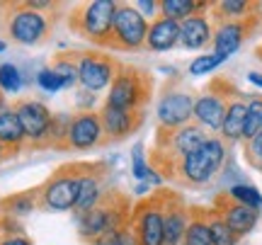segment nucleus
I'll list each match as a JSON object with an SVG mask.
<instances>
[{"label": "nucleus", "mask_w": 262, "mask_h": 245, "mask_svg": "<svg viewBox=\"0 0 262 245\" xmlns=\"http://www.w3.org/2000/svg\"><path fill=\"white\" fill-rule=\"evenodd\" d=\"M0 29L15 44L37 47L51 34V19L47 12L29 10L25 3H0Z\"/></svg>", "instance_id": "nucleus-1"}, {"label": "nucleus", "mask_w": 262, "mask_h": 245, "mask_svg": "<svg viewBox=\"0 0 262 245\" xmlns=\"http://www.w3.org/2000/svg\"><path fill=\"white\" fill-rule=\"evenodd\" d=\"M129 221H131L129 197L122 194V192H117V189H107L102 202L93 211H88V214L75 218L78 236L83 238V240H88V243H93L95 238H100L107 231L129 226Z\"/></svg>", "instance_id": "nucleus-2"}, {"label": "nucleus", "mask_w": 262, "mask_h": 245, "mask_svg": "<svg viewBox=\"0 0 262 245\" xmlns=\"http://www.w3.org/2000/svg\"><path fill=\"white\" fill-rule=\"evenodd\" d=\"M150 87H153V78L146 71L136 66H119L104 104L124 112H143V107L150 100Z\"/></svg>", "instance_id": "nucleus-3"}, {"label": "nucleus", "mask_w": 262, "mask_h": 245, "mask_svg": "<svg viewBox=\"0 0 262 245\" xmlns=\"http://www.w3.org/2000/svg\"><path fill=\"white\" fill-rule=\"evenodd\" d=\"M117 8H119V3H114V0L85 3L83 8L71 12V27L83 39L107 49L110 47V39H112V25H114Z\"/></svg>", "instance_id": "nucleus-4"}, {"label": "nucleus", "mask_w": 262, "mask_h": 245, "mask_svg": "<svg viewBox=\"0 0 262 245\" xmlns=\"http://www.w3.org/2000/svg\"><path fill=\"white\" fill-rule=\"evenodd\" d=\"M226 163V146L221 139L209 136L202 148H196L194 153H189L185 161L178 165V177L180 182L187 185H204L209 180L216 177V172L224 168Z\"/></svg>", "instance_id": "nucleus-5"}, {"label": "nucleus", "mask_w": 262, "mask_h": 245, "mask_svg": "<svg viewBox=\"0 0 262 245\" xmlns=\"http://www.w3.org/2000/svg\"><path fill=\"white\" fill-rule=\"evenodd\" d=\"M163 204H165V189H158L148 199L131 207L129 228L136 238V245H165Z\"/></svg>", "instance_id": "nucleus-6"}, {"label": "nucleus", "mask_w": 262, "mask_h": 245, "mask_svg": "<svg viewBox=\"0 0 262 245\" xmlns=\"http://www.w3.org/2000/svg\"><path fill=\"white\" fill-rule=\"evenodd\" d=\"M78 163L54 170L44 185H39V207L47 211H73L78 199Z\"/></svg>", "instance_id": "nucleus-7"}, {"label": "nucleus", "mask_w": 262, "mask_h": 245, "mask_svg": "<svg viewBox=\"0 0 262 245\" xmlns=\"http://www.w3.org/2000/svg\"><path fill=\"white\" fill-rule=\"evenodd\" d=\"M146 34H148V19L136 10V5H119L117 15H114L112 39H110L107 49L141 51L146 47Z\"/></svg>", "instance_id": "nucleus-8"}, {"label": "nucleus", "mask_w": 262, "mask_h": 245, "mask_svg": "<svg viewBox=\"0 0 262 245\" xmlns=\"http://www.w3.org/2000/svg\"><path fill=\"white\" fill-rule=\"evenodd\" d=\"M119 71V63L104 51H83L78 54V83L88 93H100L110 87Z\"/></svg>", "instance_id": "nucleus-9"}, {"label": "nucleus", "mask_w": 262, "mask_h": 245, "mask_svg": "<svg viewBox=\"0 0 262 245\" xmlns=\"http://www.w3.org/2000/svg\"><path fill=\"white\" fill-rule=\"evenodd\" d=\"M231 100H235L233 85L228 83V87H219V80H214L209 85V90L194 100V119L199 122V126L209 131H221Z\"/></svg>", "instance_id": "nucleus-10"}, {"label": "nucleus", "mask_w": 262, "mask_h": 245, "mask_svg": "<svg viewBox=\"0 0 262 245\" xmlns=\"http://www.w3.org/2000/svg\"><path fill=\"white\" fill-rule=\"evenodd\" d=\"M12 109L17 112L27 141L32 146H37V148L49 146V133H51L54 114L49 112L47 104L34 100V97H27V100H19V102L12 104Z\"/></svg>", "instance_id": "nucleus-11"}, {"label": "nucleus", "mask_w": 262, "mask_h": 245, "mask_svg": "<svg viewBox=\"0 0 262 245\" xmlns=\"http://www.w3.org/2000/svg\"><path fill=\"white\" fill-rule=\"evenodd\" d=\"M78 177H80V185H78V199L73 207L75 218L93 211L107 194V189H104L107 168H104V163H78Z\"/></svg>", "instance_id": "nucleus-12"}, {"label": "nucleus", "mask_w": 262, "mask_h": 245, "mask_svg": "<svg viewBox=\"0 0 262 245\" xmlns=\"http://www.w3.org/2000/svg\"><path fill=\"white\" fill-rule=\"evenodd\" d=\"M156 117L160 122V129H180L187 126L189 119H194V97L185 90H165L160 95Z\"/></svg>", "instance_id": "nucleus-13"}, {"label": "nucleus", "mask_w": 262, "mask_h": 245, "mask_svg": "<svg viewBox=\"0 0 262 245\" xmlns=\"http://www.w3.org/2000/svg\"><path fill=\"white\" fill-rule=\"evenodd\" d=\"M107 143L102 129V119L100 112H75L68 126V141L66 148L73 151H93L97 146Z\"/></svg>", "instance_id": "nucleus-14"}, {"label": "nucleus", "mask_w": 262, "mask_h": 245, "mask_svg": "<svg viewBox=\"0 0 262 245\" xmlns=\"http://www.w3.org/2000/svg\"><path fill=\"white\" fill-rule=\"evenodd\" d=\"M214 209L219 211V216L226 221V226L231 228L238 238L248 236V233L257 226V218H260V211L238 204V202H233L228 194H219L214 202Z\"/></svg>", "instance_id": "nucleus-15"}, {"label": "nucleus", "mask_w": 262, "mask_h": 245, "mask_svg": "<svg viewBox=\"0 0 262 245\" xmlns=\"http://www.w3.org/2000/svg\"><path fill=\"white\" fill-rule=\"evenodd\" d=\"M163 224H165V245H182L185 231L189 226V209L175 192L168 189L163 204Z\"/></svg>", "instance_id": "nucleus-16"}, {"label": "nucleus", "mask_w": 262, "mask_h": 245, "mask_svg": "<svg viewBox=\"0 0 262 245\" xmlns=\"http://www.w3.org/2000/svg\"><path fill=\"white\" fill-rule=\"evenodd\" d=\"M100 119H102V129L107 141H124L141 126L143 112H124V109L104 104L100 109Z\"/></svg>", "instance_id": "nucleus-17"}, {"label": "nucleus", "mask_w": 262, "mask_h": 245, "mask_svg": "<svg viewBox=\"0 0 262 245\" xmlns=\"http://www.w3.org/2000/svg\"><path fill=\"white\" fill-rule=\"evenodd\" d=\"M255 25V17L253 19H241V22H219L216 27V34L211 39L214 44V54L219 56H233L235 51L241 49V44L245 41V37L250 34V27Z\"/></svg>", "instance_id": "nucleus-18"}, {"label": "nucleus", "mask_w": 262, "mask_h": 245, "mask_svg": "<svg viewBox=\"0 0 262 245\" xmlns=\"http://www.w3.org/2000/svg\"><path fill=\"white\" fill-rule=\"evenodd\" d=\"M180 44V22L170 17H158L148 25V34H146V49L148 51H156V54H163V51H170Z\"/></svg>", "instance_id": "nucleus-19"}, {"label": "nucleus", "mask_w": 262, "mask_h": 245, "mask_svg": "<svg viewBox=\"0 0 262 245\" xmlns=\"http://www.w3.org/2000/svg\"><path fill=\"white\" fill-rule=\"evenodd\" d=\"M211 39H214V32H211V25H209L204 12L192 15L185 22H180V44L185 49H189V51L204 49Z\"/></svg>", "instance_id": "nucleus-20"}, {"label": "nucleus", "mask_w": 262, "mask_h": 245, "mask_svg": "<svg viewBox=\"0 0 262 245\" xmlns=\"http://www.w3.org/2000/svg\"><path fill=\"white\" fill-rule=\"evenodd\" d=\"M25 141H27V136H25V129L19 124L17 112L12 107H8L5 112L0 114V143L8 148L10 158H15L22 151Z\"/></svg>", "instance_id": "nucleus-21"}, {"label": "nucleus", "mask_w": 262, "mask_h": 245, "mask_svg": "<svg viewBox=\"0 0 262 245\" xmlns=\"http://www.w3.org/2000/svg\"><path fill=\"white\" fill-rule=\"evenodd\" d=\"M34 209H39V187L0 199V216H10L19 221L22 216H29Z\"/></svg>", "instance_id": "nucleus-22"}, {"label": "nucleus", "mask_w": 262, "mask_h": 245, "mask_svg": "<svg viewBox=\"0 0 262 245\" xmlns=\"http://www.w3.org/2000/svg\"><path fill=\"white\" fill-rule=\"evenodd\" d=\"M245 114H248V102H243V100H231V102H228V109H226V117H224V126H221L224 141L235 143L243 139Z\"/></svg>", "instance_id": "nucleus-23"}, {"label": "nucleus", "mask_w": 262, "mask_h": 245, "mask_svg": "<svg viewBox=\"0 0 262 245\" xmlns=\"http://www.w3.org/2000/svg\"><path fill=\"white\" fill-rule=\"evenodd\" d=\"M255 12H257L255 5L248 0H224L216 5L214 17L219 22H241V19H253Z\"/></svg>", "instance_id": "nucleus-24"}, {"label": "nucleus", "mask_w": 262, "mask_h": 245, "mask_svg": "<svg viewBox=\"0 0 262 245\" xmlns=\"http://www.w3.org/2000/svg\"><path fill=\"white\" fill-rule=\"evenodd\" d=\"M206 209H189V226L185 231L182 245H214L211 243V233L206 226Z\"/></svg>", "instance_id": "nucleus-25"}, {"label": "nucleus", "mask_w": 262, "mask_h": 245, "mask_svg": "<svg viewBox=\"0 0 262 245\" xmlns=\"http://www.w3.org/2000/svg\"><path fill=\"white\" fill-rule=\"evenodd\" d=\"M206 5L209 3H196V0H160V15L175 22H185L192 15H199Z\"/></svg>", "instance_id": "nucleus-26"}, {"label": "nucleus", "mask_w": 262, "mask_h": 245, "mask_svg": "<svg viewBox=\"0 0 262 245\" xmlns=\"http://www.w3.org/2000/svg\"><path fill=\"white\" fill-rule=\"evenodd\" d=\"M206 216V226H209V233H211V243L214 245H238V236H235L231 228L226 226V221L219 216V211L214 207L204 211Z\"/></svg>", "instance_id": "nucleus-27"}, {"label": "nucleus", "mask_w": 262, "mask_h": 245, "mask_svg": "<svg viewBox=\"0 0 262 245\" xmlns=\"http://www.w3.org/2000/svg\"><path fill=\"white\" fill-rule=\"evenodd\" d=\"M51 71L61 78L63 87H73V85L78 83V56L71 54V51H61V54H56V58H54Z\"/></svg>", "instance_id": "nucleus-28"}, {"label": "nucleus", "mask_w": 262, "mask_h": 245, "mask_svg": "<svg viewBox=\"0 0 262 245\" xmlns=\"http://www.w3.org/2000/svg\"><path fill=\"white\" fill-rule=\"evenodd\" d=\"M226 194L233 199V202L243 204V207H250V209H255V211L262 209V192L257 187H253V185H248V182H238L233 187H228Z\"/></svg>", "instance_id": "nucleus-29"}, {"label": "nucleus", "mask_w": 262, "mask_h": 245, "mask_svg": "<svg viewBox=\"0 0 262 245\" xmlns=\"http://www.w3.org/2000/svg\"><path fill=\"white\" fill-rule=\"evenodd\" d=\"M262 131V95L250 97L248 100V114H245V129H243V139L250 141L257 133Z\"/></svg>", "instance_id": "nucleus-30"}, {"label": "nucleus", "mask_w": 262, "mask_h": 245, "mask_svg": "<svg viewBox=\"0 0 262 245\" xmlns=\"http://www.w3.org/2000/svg\"><path fill=\"white\" fill-rule=\"evenodd\" d=\"M22 85H25V78L15 63H0V93H19Z\"/></svg>", "instance_id": "nucleus-31"}, {"label": "nucleus", "mask_w": 262, "mask_h": 245, "mask_svg": "<svg viewBox=\"0 0 262 245\" xmlns=\"http://www.w3.org/2000/svg\"><path fill=\"white\" fill-rule=\"evenodd\" d=\"M71 119H73V114H54V124H51V133H49V146L66 148Z\"/></svg>", "instance_id": "nucleus-32"}, {"label": "nucleus", "mask_w": 262, "mask_h": 245, "mask_svg": "<svg viewBox=\"0 0 262 245\" xmlns=\"http://www.w3.org/2000/svg\"><path fill=\"white\" fill-rule=\"evenodd\" d=\"M148 172H150V161L146 158V148H143V143H136L131 148V175L139 182H146Z\"/></svg>", "instance_id": "nucleus-33"}, {"label": "nucleus", "mask_w": 262, "mask_h": 245, "mask_svg": "<svg viewBox=\"0 0 262 245\" xmlns=\"http://www.w3.org/2000/svg\"><path fill=\"white\" fill-rule=\"evenodd\" d=\"M90 245H136V238H134L129 226H124V228H114V231L102 233L100 238H95Z\"/></svg>", "instance_id": "nucleus-34"}, {"label": "nucleus", "mask_w": 262, "mask_h": 245, "mask_svg": "<svg viewBox=\"0 0 262 245\" xmlns=\"http://www.w3.org/2000/svg\"><path fill=\"white\" fill-rule=\"evenodd\" d=\"M226 58L219 56V54H202V56H196L192 63H189V73L192 76H206V73H211L214 68H219L221 63H224Z\"/></svg>", "instance_id": "nucleus-35"}, {"label": "nucleus", "mask_w": 262, "mask_h": 245, "mask_svg": "<svg viewBox=\"0 0 262 245\" xmlns=\"http://www.w3.org/2000/svg\"><path fill=\"white\" fill-rule=\"evenodd\" d=\"M37 85L44 90V93H58V90H63V83H61V78L51 71V68H41L37 73Z\"/></svg>", "instance_id": "nucleus-36"}, {"label": "nucleus", "mask_w": 262, "mask_h": 245, "mask_svg": "<svg viewBox=\"0 0 262 245\" xmlns=\"http://www.w3.org/2000/svg\"><path fill=\"white\" fill-rule=\"evenodd\" d=\"M245 158H248V163L253 168L262 170V131L245 143Z\"/></svg>", "instance_id": "nucleus-37"}, {"label": "nucleus", "mask_w": 262, "mask_h": 245, "mask_svg": "<svg viewBox=\"0 0 262 245\" xmlns=\"http://www.w3.org/2000/svg\"><path fill=\"white\" fill-rule=\"evenodd\" d=\"M75 104H78V112H95V93H88V90H78L75 95Z\"/></svg>", "instance_id": "nucleus-38"}, {"label": "nucleus", "mask_w": 262, "mask_h": 245, "mask_svg": "<svg viewBox=\"0 0 262 245\" xmlns=\"http://www.w3.org/2000/svg\"><path fill=\"white\" fill-rule=\"evenodd\" d=\"M136 10H139L143 17H153L156 12H160V3H156V0H139Z\"/></svg>", "instance_id": "nucleus-39"}, {"label": "nucleus", "mask_w": 262, "mask_h": 245, "mask_svg": "<svg viewBox=\"0 0 262 245\" xmlns=\"http://www.w3.org/2000/svg\"><path fill=\"white\" fill-rule=\"evenodd\" d=\"M25 5H27L29 10H37V12H44V10L56 8L51 0H25Z\"/></svg>", "instance_id": "nucleus-40"}, {"label": "nucleus", "mask_w": 262, "mask_h": 245, "mask_svg": "<svg viewBox=\"0 0 262 245\" xmlns=\"http://www.w3.org/2000/svg\"><path fill=\"white\" fill-rule=\"evenodd\" d=\"M0 245H32L27 236H8V238H0Z\"/></svg>", "instance_id": "nucleus-41"}, {"label": "nucleus", "mask_w": 262, "mask_h": 245, "mask_svg": "<svg viewBox=\"0 0 262 245\" xmlns=\"http://www.w3.org/2000/svg\"><path fill=\"white\" fill-rule=\"evenodd\" d=\"M248 80H250V83L253 85H257V87H262V73H248Z\"/></svg>", "instance_id": "nucleus-42"}, {"label": "nucleus", "mask_w": 262, "mask_h": 245, "mask_svg": "<svg viewBox=\"0 0 262 245\" xmlns=\"http://www.w3.org/2000/svg\"><path fill=\"white\" fill-rule=\"evenodd\" d=\"M8 158H10L8 148H5V146H3V143H0V163H3V161H8Z\"/></svg>", "instance_id": "nucleus-43"}, {"label": "nucleus", "mask_w": 262, "mask_h": 245, "mask_svg": "<svg viewBox=\"0 0 262 245\" xmlns=\"http://www.w3.org/2000/svg\"><path fill=\"white\" fill-rule=\"evenodd\" d=\"M5 109H8V102H5V95L0 93V114L5 112Z\"/></svg>", "instance_id": "nucleus-44"}, {"label": "nucleus", "mask_w": 262, "mask_h": 245, "mask_svg": "<svg viewBox=\"0 0 262 245\" xmlns=\"http://www.w3.org/2000/svg\"><path fill=\"white\" fill-rule=\"evenodd\" d=\"M5 49H8V41H5V39H0V54H3Z\"/></svg>", "instance_id": "nucleus-45"}, {"label": "nucleus", "mask_w": 262, "mask_h": 245, "mask_svg": "<svg viewBox=\"0 0 262 245\" xmlns=\"http://www.w3.org/2000/svg\"><path fill=\"white\" fill-rule=\"evenodd\" d=\"M257 56H260V58H262V47H260V51H257Z\"/></svg>", "instance_id": "nucleus-46"}]
</instances>
